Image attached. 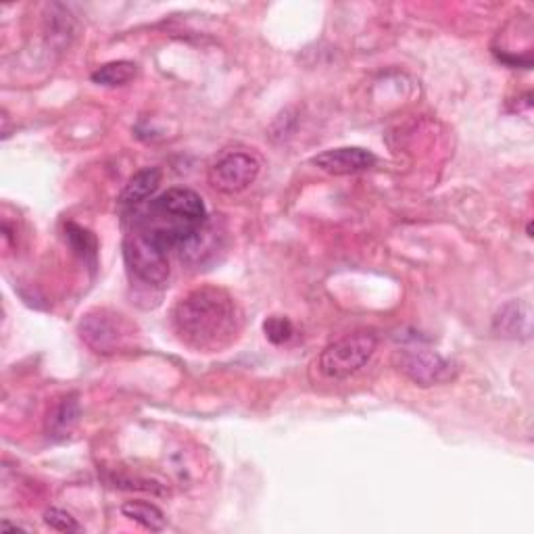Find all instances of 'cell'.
<instances>
[{
    "label": "cell",
    "mask_w": 534,
    "mask_h": 534,
    "mask_svg": "<svg viewBox=\"0 0 534 534\" xmlns=\"http://www.w3.org/2000/svg\"><path fill=\"white\" fill-rule=\"evenodd\" d=\"M259 172L261 163L255 155L245 151H228L211 163L207 178L217 192L238 194L255 184Z\"/></svg>",
    "instance_id": "obj_6"
},
{
    "label": "cell",
    "mask_w": 534,
    "mask_h": 534,
    "mask_svg": "<svg viewBox=\"0 0 534 534\" xmlns=\"http://www.w3.org/2000/svg\"><path fill=\"white\" fill-rule=\"evenodd\" d=\"M161 184V172L157 167H147V169H140L138 174H134L126 188L121 190L119 194V203L124 207L136 209L140 205H144L149 201V197H153L155 190Z\"/></svg>",
    "instance_id": "obj_11"
},
{
    "label": "cell",
    "mask_w": 534,
    "mask_h": 534,
    "mask_svg": "<svg viewBox=\"0 0 534 534\" xmlns=\"http://www.w3.org/2000/svg\"><path fill=\"white\" fill-rule=\"evenodd\" d=\"M65 238L69 240L71 249H74L84 261L86 259L94 261V257H96V240L88 230H84V228H80L76 224H67L65 226Z\"/></svg>",
    "instance_id": "obj_14"
},
{
    "label": "cell",
    "mask_w": 534,
    "mask_h": 534,
    "mask_svg": "<svg viewBox=\"0 0 534 534\" xmlns=\"http://www.w3.org/2000/svg\"><path fill=\"white\" fill-rule=\"evenodd\" d=\"M209 215L203 199L190 188H169L147 207H136L134 232L165 251L190 249L205 234Z\"/></svg>",
    "instance_id": "obj_2"
},
{
    "label": "cell",
    "mask_w": 534,
    "mask_h": 534,
    "mask_svg": "<svg viewBox=\"0 0 534 534\" xmlns=\"http://www.w3.org/2000/svg\"><path fill=\"white\" fill-rule=\"evenodd\" d=\"M44 522L51 526L53 530H59V532H82V526L78 524V520L63 512V509L59 507H51L44 512Z\"/></svg>",
    "instance_id": "obj_16"
},
{
    "label": "cell",
    "mask_w": 534,
    "mask_h": 534,
    "mask_svg": "<svg viewBox=\"0 0 534 534\" xmlns=\"http://www.w3.org/2000/svg\"><path fill=\"white\" fill-rule=\"evenodd\" d=\"M172 328L194 351H220L242 330V309L228 290L205 284L182 297L172 309Z\"/></svg>",
    "instance_id": "obj_1"
},
{
    "label": "cell",
    "mask_w": 534,
    "mask_h": 534,
    "mask_svg": "<svg viewBox=\"0 0 534 534\" xmlns=\"http://www.w3.org/2000/svg\"><path fill=\"white\" fill-rule=\"evenodd\" d=\"M121 514H124L128 520L140 524L142 528L151 530V532H159L167 526L165 514L157 505H153L149 501H140V499L126 501L124 505H121Z\"/></svg>",
    "instance_id": "obj_12"
},
{
    "label": "cell",
    "mask_w": 534,
    "mask_h": 534,
    "mask_svg": "<svg viewBox=\"0 0 534 534\" xmlns=\"http://www.w3.org/2000/svg\"><path fill=\"white\" fill-rule=\"evenodd\" d=\"M78 334L86 347L99 355H115L134 345L136 326L113 309L99 307L88 311L78 324Z\"/></svg>",
    "instance_id": "obj_3"
},
{
    "label": "cell",
    "mask_w": 534,
    "mask_h": 534,
    "mask_svg": "<svg viewBox=\"0 0 534 534\" xmlns=\"http://www.w3.org/2000/svg\"><path fill=\"white\" fill-rule=\"evenodd\" d=\"M82 418V407H80V397L76 393H69L53 403V407L48 409L46 414V434L55 441H63L67 436L76 430Z\"/></svg>",
    "instance_id": "obj_9"
},
{
    "label": "cell",
    "mask_w": 534,
    "mask_h": 534,
    "mask_svg": "<svg viewBox=\"0 0 534 534\" xmlns=\"http://www.w3.org/2000/svg\"><path fill=\"white\" fill-rule=\"evenodd\" d=\"M399 370L416 386L430 388L447 384L457 376V366L432 349H405L399 355Z\"/></svg>",
    "instance_id": "obj_7"
},
{
    "label": "cell",
    "mask_w": 534,
    "mask_h": 534,
    "mask_svg": "<svg viewBox=\"0 0 534 534\" xmlns=\"http://www.w3.org/2000/svg\"><path fill=\"white\" fill-rule=\"evenodd\" d=\"M136 71H138V67L132 61H113V63H105L96 71H92V82L101 84V86H109V88L124 86V84L134 80Z\"/></svg>",
    "instance_id": "obj_13"
},
{
    "label": "cell",
    "mask_w": 534,
    "mask_h": 534,
    "mask_svg": "<svg viewBox=\"0 0 534 534\" xmlns=\"http://www.w3.org/2000/svg\"><path fill=\"white\" fill-rule=\"evenodd\" d=\"M263 332L274 345H284L290 341V338H293L295 328L288 318H282V315H272V318L265 320Z\"/></svg>",
    "instance_id": "obj_15"
},
{
    "label": "cell",
    "mask_w": 534,
    "mask_h": 534,
    "mask_svg": "<svg viewBox=\"0 0 534 534\" xmlns=\"http://www.w3.org/2000/svg\"><path fill=\"white\" fill-rule=\"evenodd\" d=\"M311 163L330 176H351L370 169L376 163V155L359 147H341L315 155Z\"/></svg>",
    "instance_id": "obj_8"
},
{
    "label": "cell",
    "mask_w": 534,
    "mask_h": 534,
    "mask_svg": "<svg viewBox=\"0 0 534 534\" xmlns=\"http://www.w3.org/2000/svg\"><path fill=\"white\" fill-rule=\"evenodd\" d=\"M119 489H128V491H144V493H153V495H167L163 489V484L147 478H115Z\"/></svg>",
    "instance_id": "obj_17"
},
{
    "label": "cell",
    "mask_w": 534,
    "mask_h": 534,
    "mask_svg": "<svg viewBox=\"0 0 534 534\" xmlns=\"http://www.w3.org/2000/svg\"><path fill=\"white\" fill-rule=\"evenodd\" d=\"M493 330L503 338H528L530 336V307L520 301L503 305L493 318Z\"/></svg>",
    "instance_id": "obj_10"
},
{
    "label": "cell",
    "mask_w": 534,
    "mask_h": 534,
    "mask_svg": "<svg viewBox=\"0 0 534 534\" xmlns=\"http://www.w3.org/2000/svg\"><path fill=\"white\" fill-rule=\"evenodd\" d=\"M378 336L372 330H357L330 343L320 355V372L330 380H345L372 359Z\"/></svg>",
    "instance_id": "obj_4"
},
{
    "label": "cell",
    "mask_w": 534,
    "mask_h": 534,
    "mask_svg": "<svg viewBox=\"0 0 534 534\" xmlns=\"http://www.w3.org/2000/svg\"><path fill=\"white\" fill-rule=\"evenodd\" d=\"M124 259L130 276L144 286H163L169 278L167 253L134 230L124 240Z\"/></svg>",
    "instance_id": "obj_5"
}]
</instances>
